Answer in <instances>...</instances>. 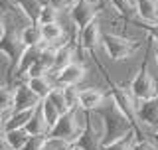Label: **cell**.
I'll use <instances>...</instances> for the list:
<instances>
[{"label":"cell","mask_w":158,"mask_h":150,"mask_svg":"<svg viewBox=\"0 0 158 150\" xmlns=\"http://www.w3.org/2000/svg\"><path fill=\"white\" fill-rule=\"evenodd\" d=\"M103 121V144H109L117 138L125 136L131 131H135L132 123L128 121V117L121 111V107L117 105V101L111 97L109 93L107 101L101 105V107L95 111Z\"/></svg>","instance_id":"obj_1"},{"label":"cell","mask_w":158,"mask_h":150,"mask_svg":"<svg viewBox=\"0 0 158 150\" xmlns=\"http://www.w3.org/2000/svg\"><path fill=\"white\" fill-rule=\"evenodd\" d=\"M75 150H101L103 148V121L95 111H83V128L73 142Z\"/></svg>","instance_id":"obj_2"},{"label":"cell","mask_w":158,"mask_h":150,"mask_svg":"<svg viewBox=\"0 0 158 150\" xmlns=\"http://www.w3.org/2000/svg\"><path fill=\"white\" fill-rule=\"evenodd\" d=\"M8 28H6V34L4 38L0 40V53H4L8 59V81H12L16 77V67H18V61H20V56L24 52V44H22V38H20V30L16 28V22L10 20Z\"/></svg>","instance_id":"obj_3"},{"label":"cell","mask_w":158,"mask_h":150,"mask_svg":"<svg viewBox=\"0 0 158 150\" xmlns=\"http://www.w3.org/2000/svg\"><path fill=\"white\" fill-rule=\"evenodd\" d=\"M103 49L111 61H125V59H131L140 49V42L121 36V34L105 32L103 34Z\"/></svg>","instance_id":"obj_4"},{"label":"cell","mask_w":158,"mask_h":150,"mask_svg":"<svg viewBox=\"0 0 158 150\" xmlns=\"http://www.w3.org/2000/svg\"><path fill=\"white\" fill-rule=\"evenodd\" d=\"M79 115H81V109H71V111L63 113L57 119V123L48 131V136H57V138H65L69 142H75V138L79 136V132L83 128Z\"/></svg>","instance_id":"obj_5"},{"label":"cell","mask_w":158,"mask_h":150,"mask_svg":"<svg viewBox=\"0 0 158 150\" xmlns=\"http://www.w3.org/2000/svg\"><path fill=\"white\" fill-rule=\"evenodd\" d=\"M128 85H131V91H132V95H135L138 101L150 99V97H154V95L158 93V81L154 79V75L148 71V63L146 61H142L140 69L136 71L135 79H132Z\"/></svg>","instance_id":"obj_6"},{"label":"cell","mask_w":158,"mask_h":150,"mask_svg":"<svg viewBox=\"0 0 158 150\" xmlns=\"http://www.w3.org/2000/svg\"><path fill=\"white\" fill-rule=\"evenodd\" d=\"M77 46L85 53H89V56L97 53L103 48V32H101V20H99V16L91 24H87L83 30L77 32Z\"/></svg>","instance_id":"obj_7"},{"label":"cell","mask_w":158,"mask_h":150,"mask_svg":"<svg viewBox=\"0 0 158 150\" xmlns=\"http://www.w3.org/2000/svg\"><path fill=\"white\" fill-rule=\"evenodd\" d=\"M42 103V99L32 91L28 81H18L14 87V109L12 111H28V109H36Z\"/></svg>","instance_id":"obj_8"},{"label":"cell","mask_w":158,"mask_h":150,"mask_svg":"<svg viewBox=\"0 0 158 150\" xmlns=\"http://www.w3.org/2000/svg\"><path fill=\"white\" fill-rule=\"evenodd\" d=\"M138 121L152 132L158 131V93L150 99L138 101Z\"/></svg>","instance_id":"obj_9"},{"label":"cell","mask_w":158,"mask_h":150,"mask_svg":"<svg viewBox=\"0 0 158 150\" xmlns=\"http://www.w3.org/2000/svg\"><path fill=\"white\" fill-rule=\"evenodd\" d=\"M85 65L79 61H73L69 63L67 67H63L61 71H57L56 75H53V81H56V85H59V87H65V85H79L85 79Z\"/></svg>","instance_id":"obj_10"},{"label":"cell","mask_w":158,"mask_h":150,"mask_svg":"<svg viewBox=\"0 0 158 150\" xmlns=\"http://www.w3.org/2000/svg\"><path fill=\"white\" fill-rule=\"evenodd\" d=\"M107 97H109V93L99 87L81 89V93H79V109L81 111H97L107 101Z\"/></svg>","instance_id":"obj_11"},{"label":"cell","mask_w":158,"mask_h":150,"mask_svg":"<svg viewBox=\"0 0 158 150\" xmlns=\"http://www.w3.org/2000/svg\"><path fill=\"white\" fill-rule=\"evenodd\" d=\"M75 48H77V42H65L56 48V63H53V71L49 73L52 77L57 71H61L63 67H67L69 63L75 61Z\"/></svg>","instance_id":"obj_12"},{"label":"cell","mask_w":158,"mask_h":150,"mask_svg":"<svg viewBox=\"0 0 158 150\" xmlns=\"http://www.w3.org/2000/svg\"><path fill=\"white\" fill-rule=\"evenodd\" d=\"M40 52H42V46H28V48H24L22 56H20V61H18V67H16V77L26 79L30 67L38 63Z\"/></svg>","instance_id":"obj_13"},{"label":"cell","mask_w":158,"mask_h":150,"mask_svg":"<svg viewBox=\"0 0 158 150\" xmlns=\"http://www.w3.org/2000/svg\"><path fill=\"white\" fill-rule=\"evenodd\" d=\"M14 2H16V6L22 12V16L30 24H38V16L42 12V8L48 4V0H14Z\"/></svg>","instance_id":"obj_14"},{"label":"cell","mask_w":158,"mask_h":150,"mask_svg":"<svg viewBox=\"0 0 158 150\" xmlns=\"http://www.w3.org/2000/svg\"><path fill=\"white\" fill-rule=\"evenodd\" d=\"M36 109H28V111H10L4 115L2 121V131H12V128H24L30 117L34 115Z\"/></svg>","instance_id":"obj_15"},{"label":"cell","mask_w":158,"mask_h":150,"mask_svg":"<svg viewBox=\"0 0 158 150\" xmlns=\"http://www.w3.org/2000/svg\"><path fill=\"white\" fill-rule=\"evenodd\" d=\"M135 6L140 22H158V0H135Z\"/></svg>","instance_id":"obj_16"},{"label":"cell","mask_w":158,"mask_h":150,"mask_svg":"<svg viewBox=\"0 0 158 150\" xmlns=\"http://www.w3.org/2000/svg\"><path fill=\"white\" fill-rule=\"evenodd\" d=\"M26 81H28V85L32 87V91L36 93L40 99H46L49 95V91L56 87V81L52 79L49 73L48 75H38V77H28Z\"/></svg>","instance_id":"obj_17"},{"label":"cell","mask_w":158,"mask_h":150,"mask_svg":"<svg viewBox=\"0 0 158 150\" xmlns=\"http://www.w3.org/2000/svg\"><path fill=\"white\" fill-rule=\"evenodd\" d=\"M26 131L30 132V136H38V134H48L49 131V124L46 121V117H44V113H42V107H36V111H34V115L30 117V121L26 123Z\"/></svg>","instance_id":"obj_18"},{"label":"cell","mask_w":158,"mask_h":150,"mask_svg":"<svg viewBox=\"0 0 158 150\" xmlns=\"http://www.w3.org/2000/svg\"><path fill=\"white\" fill-rule=\"evenodd\" d=\"M4 142L10 150H20L30 140V132L26 128H12V131H4Z\"/></svg>","instance_id":"obj_19"},{"label":"cell","mask_w":158,"mask_h":150,"mask_svg":"<svg viewBox=\"0 0 158 150\" xmlns=\"http://www.w3.org/2000/svg\"><path fill=\"white\" fill-rule=\"evenodd\" d=\"M42 28V38H44V44H49V46H56L59 44L63 38H65V30L61 28L59 22H52V24H44Z\"/></svg>","instance_id":"obj_20"},{"label":"cell","mask_w":158,"mask_h":150,"mask_svg":"<svg viewBox=\"0 0 158 150\" xmlns=\"http://www.w3.org/2000/svg\"><path fill=\"white\" fill-rule=\"evenodd\" d=\"M20 38H22V44L24 46H42L44 44V38H42V28L40 24H28L20 30Z\"/></svg>","instance_id":"obj_21"},{"label":"cell","mask_w":158,"mask_h":150,"mask_svg":"<svg viewBox=\"0 0 158 150\" xmlns=\"http://www.w3.org/2000/svg\"><path fill=\"white\" fill-rule=\"evenodd\" d=\"M109 6H111L121 18L125 20H135L136 16V6H135V0H109Z\"/></svg>","instance_id":"obj_22"},{"label":"cell","mask_w":158,"mask_h":150,"mask_svg":"<svg viewBox=\"0 0 158 150\" xmlns=\"http://www.w3.org/2000/svg\"><path fill=\"white\" fill-rule=\"evenodd\" d=\"M136 140H138L136 131H131L128 134L117 138V140H113V142H109V144H103L101 150H132V148H135V144H136Z\"/></svg>","instance_id":"obj_23"},{"label":"cell","mask_w":158,"mask_h":150,"mask_svg":"<svg viewBox=\"0 0 158 150\" xmlns=\"http://www.w3.org/2000/svg\"><path fill=\"white\" fill-rule=\"evenodd\" d=\"M38 63L46 69L48 73L53 71V63H56V48L49 44H42V52H40V59Z\"/></svg>","instance_id":"obj_24"},{"label":"cell","mask_w":158,"mask_h":150,"mask_svg":"<svg viewBox=\"0 0 158 150\" xmlns=\"http://www.w3.org/2000/svg\"><path fill=\"white\" fill-rule=\"evenodd\" d=\"M40 107H42V113H44V117H46V121H48V124H49V128H52L53 124L57 123V119L63 115V113L56 107V105L49 101V99H42Z\"/></svg>","instance_id":"obj_25"},{"label":"cell","mask_w":158,"mask_h":150,"mask_svg":"<svg viewBox=\"0 0 158 150\" xmlns=\"http://www.w3.org/2000/svg\"><path fill=\"white\" fill-rule=\"evenodd\" d=\"M14 109V89L8 85L0 87V113H10Z\"/></svg>","instance_id":"obj_26"},{"label":"cell","mask_w":158,"mask_h":150,"mask_svg":"<svg viewBox=\"0 0 158 150\" xmlns=\"http://www.w3.org/2000/svg\"><path fill=\"white\" fill-rule=\"evenodd\" d=\"M46 99H49L56 107L59 109L61 113H67L69 111V107H67V101H65V95H63V87H59V85H56V87L49 91V95Z\"/></svg>","instance_id":"obj_27"},{"label":"cell","mask_w":158,"mask_h":150,"mask_svg":"<svg viewBox=\"0 0 158 150\" xmlns=\"http://www.w3.org/2000/svg\"><path fill=\"white\" fill-rule=\"evenodd\" d=\"M59 12L61 10L56 8V6H52V4H46V6L42 8V12H40V16H38V24L40 26H44V24H52V22H57V18H59Z\"/></svg>","instance_id":"obj_28"},{"label":"cell","mask_w":158,"mask_h":150,"mask_svg":"<svg viewBox=\"0 0 158 150\" xmlns=\"http://www.w3.org/2000/svg\"><path fill=\"white\" fill-rule=\"evenodd\" d=\"M73 142L65 140V138H57V136H48L46 134V140H44V148L42 150H71Z\"/></svg>","instance_id":"obj_29"},{"label":"cell","mask_w":158,"mask_h":150,"mask_svg":"<svg viewBox=\"0 0 158 150\" xmlns=\"http://www.w3.org/2000/svg\"><path fill=\"white\" fill-rule=\"evenodd\" d=\"M79 93H81V89H79L77 85H65V87H63V95H65L69 111H71V109H79Z\"/></svg>","instance_id":"obj_30"},{"label":"cell","mask_w":158,"mask_h":150,"mask_svg":"<svg viewBox=\"0 0 158 150\" xmlns=\"http://www.w3.org/2000/svg\"><path fill=\"white\" fill-rule=\"evenodd\" d=\"M44 140H46V134H38V136H30V140L24 144L20 150H42L44 148Z\"/></svg>","instance_id":"obj_31"},{"label":"cell","mask_w":158,"mask_h":150,"mask_svg":"<svg viewBox=\"0 0 158 150\" xmlns=\"http://www.w3.org/2000/svg\"><path fill=\"white\" fill-rule=\"evenodd\" d=\"M140 28H144V30H146V34L150 36L152 42H156V44H158V22H142V24H140Z\"/></svg>","instance_id":"obj_32"},{"label":"cell","mask_w":158,"mask_h":150,"mask_svg":"<svg viewBox=\"0 0 158 150\" xmlns=\"http://www.w3.org/2000/svg\"><path fill=\"white\" fill-rule=\"evenodd\" d=\"M132 150H158L154 140H148V138H142V140H136L135 148Z\"/></svg>","instance_id":"obj_33"},{"label":"cell","mask_w":158,"mask_h":150,"mask_svg":"<svg viewBox=\"0 0 158 150\" xmlns=\"http://www.w3.org/2000/svg\"><path fill=\"white\" fill-rule=\"evenodd\" d=\"M52 6H56V8H59V10H69V6H71L75 0H48Z\"/></svg>","instance_id":"obj_34"},{"label":"cell","mask_w":158,"mask_h":150,"mask_svg":"<svg viewBox=\"0 0 158 150\" xmlns=\"http://www.w3.org/2000/svg\"><path fill=\"white\" fill-rule=\"evenodd\" d=\"M6 28H8L6 20H4L2 16H0V40H2V38H4V34H6Z\"/></svg>","instance_id":"obj_35"},{"label":"cell","mask_w":158,"mask_h":150,"mask_svg":"<svg viewBox=\"0 0 158 150\" xmlns=\"http://www.w3.org/2000/svg\"><path fill=\"white\" fill-rule=\"evenodd\" d=\"M154 59H156V65H158V44H156V48H154Z\"/></svg>","instance_id":"obj_36"},{"label":"cell","mask_w":158,"mask_h":150,"mask_svg":"<svg viewBox=\"0 0 158 150\" xmlns=\"http://www.w3.org/2000/svg\"><path fill=\"white\" fill-rule=\"evenodd\" d=\"M154 138H158V131H156V132H154Z\"/></svg>","instance_id":"obj_37"},{"label":"cell","mask_w":158,"mask_h":150,"mask_svg":"<svg viewBox=\"0 0 158 150\" xmlns=\"http://www.w3.org/2000/svg\"><path fill=\"white\" fill-rule=\"evenodd\" d=\"M0 150H6V148H0Z\"/></svg>","instance_id":"obj_38"},{"label":"cell","mask_w":158,"mask_h":150,"mask_svg":"<svg viewBox=\"0 0 158 150\" xmlns=\"http://www.w3.org/2000/svg\"><path fill=\"white\" fill-rule=\"evenodd\" d=\"M71 150H75V148H71Z\"/></svg>","instance_id":"obj_39"}]
</instances>
